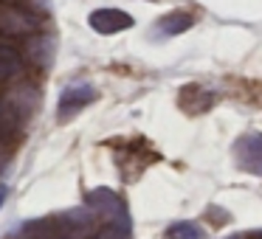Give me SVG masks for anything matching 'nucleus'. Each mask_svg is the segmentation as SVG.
Here are the masks:
<instances>
[{"mask_svg":"<svg viewBox=\"0 0 262 239\" xmlns=\"http://www.w3.org/2000/svg\"><path fill=\"white\" fill-rule=\"evenodd\" d=\"M93 99H96L93 85H88V82H74V85H68L62 90V96H59V115L68 118V115L79 113V110L88 107Z\"/></svg>","mask_w":262,"mask_h":239,"instance_id":"obj_6","label":"nucleus"},{"mask_svg":"<svg viewBox=\"0 0 262 239\" xmlns=\"http://www.w3.org/2000/svg\"><path fill=\"white\" fill-rule=\"evenodd\" d=\"M189 29H192V14L172 12L158 23V37H175V34H183V31H189Z\"/></svg>","mask_w":262,"mask_h":239,"instance_id":"obj_11","label":"nucleus"},{"mask_svg":"<svg viewBox=\"0 0 262 239\" xmlns=\"http://www.w3.org/2000/svg\"><path fill=\"white\" fill-rule=\"evenodd\" d=\"M166 239H203V231L194 222H178L166 231Z\"/></svg>","mask_w":262,"mask_h":239,"instance_id":"obj_12","label":"nucleus"},{"mask_svg":"<svg viewBox=\"0 0 262 239\" xmlns=\"http://www.w3.org/2000/svg\"><path fill=\"white\" fill-rule=\"evenodd\" d=\"M6 99L9 104L14 107V113L20 115V118H31V115L40 110V104H42V96H40V87L37 85H31V82H20V85H14V87H9L6 90Z\"/></svg>","mask_w":262,"mask_h":239,"instance_id":"obj_4","label":"nucleus"},{"mask_svg":"<svg viewBox=\"0 0 262 239\" xmlns=\"http://www.w3.org/2000/svg\"><path fill=\"white\" fill-rule=\"evenodd\" d=\"M254 239H262V233H254Z\"/></svg>","mask_w":262,"mask_h":239,"instance_id":"obj_15","label":"nucleus"},{"mask_svg":"<svg viewBox=\"0 0 262 239\" xmlns=\"http://www.w3.org/2000/svg\"><path fill=\"white\" fill-rule=\"evenodd\" d=\"M6 160H9V155H6V149L0 147V172L6 169Z\"/></svg>","mask_w":262,"mask_h":239,"instance_id":"obj_13","label":"nucleus"},{"mask_svg":"<svg viewBox=\"0 0 262 239\" xmlns=\"http://www.w3.org/2000/svg\"><path fill=\"white\" fill-rule=\"evenodd\" d=\"M37 17L29 9H20L14 3H0V34L3 37H34Z\"/></svg>","mask_w":262,"mask_h":239,"instance_id":"obj_3","label":"nucleus"},{"mask_svg":"<svg viewBox=\"0 0 262 239\" xmlns=\"http://www.w3.org/2000/svg\"><path fill=\"white\" fill-rule=\"evenodd\" d=\"M23 74V54L17 45L0 40V82H12Z\"/></svg>","mask_w":262,"mask_h":239,"instance_id":"obj_9","label":"nucleus"},{"mask_svg":"<svg viewBox=\"0 0 262 239\" xmlns=\"http://www.w3.org/2000/svg\"><path fill=\"white\" fill-rule=\"evenodd\" d=\"M6 194H9L6 188H0V205H3V200H6Z\"/></svg>","mask_w":262,"mask_h":239,"instance_id":"obj_14","label":"nucleus"},{"mask_svg":"<svg viewBox=\"0 0 262 239\" xmlns=\"http://www.w3.org/2000/svg\"><path fill=\"white\" fill-rule=\"evenodd\" d=\"M23 130V118L14 113V107L6 102V99H0V141H9L12 135Z\"/></svg>","mask_w":262,"mask_h":239,"instance_id":"obj_10","label":"nucleus"},{"mask_svg":"<svg viewBox=\"0 0 262 239\" xmlns=\"http://www.w3.org/2000/svg\"><path fill=\"white\" fill-rule=\"evenodd\" d=\"M93 228V214L88 208L79 211H65L57 217L26 222L20 228L17 239H85Z\"/></svg>","mask_w":262,"mask_h":239,"instance_id":"obj_1","label":"nucleus"},{"mask_svg":"<svg viewBox=\"0 0 262 239\" xmlns=\"http://www.w3.org/2000/svg\"><path fill=\"white\" fill-rule=\"evenodd\" d=\"M88 211L96 217L99 222H104V228H121L130 231V220H127V208L110 188H93L85 197Z\"/></svg>","mask_w":262,"mask_h":239,"instance_id":"obj_2","label":"nucleus"},{"mask_svg":"<svg viewBox=\"0 0 262 239\" xmlns=\"http://www.w3.org/2000/svg\"><path fill=\"white\" fill-rule=\"evenodd\" d=\"M88 23L99 34H119V31L133 29V17L127 12H121V9H99V12H93L88 17Z\"/></svg>","mask_w":262,"mask_h":239,"instance_id":"obj_7","label":"nucleus"},{"mask_svg":"<svg viewBox=\"0 0 262 239\" xmlns=\"http://www.w3.org/2000/svg\"><path fill=\"white\" fill-rule=\"evenodd\" d=\"M231 239H245V236H231Z\"/></svg>","mask_w":262,"mask_h":239,"instance_id":"obj_16","label":"nucleus"},{"mask_svg":"<svg viewBox=\"0 0 262 239\" xmlns=\"http://www.w3.org/2000/svg\"><path fill=\"white\" fill-rule=\"evenodd\" d=\"M234 155H237V163L245 172L262 177V132H251V135L239 138L234 144Z\"/></svg>","mask_w":262,"mask_h":239,"instance_id":"obj_5","label":"nucleus"},{"mask_svg":"<svg viewBox=\"0 0 262 239\" xmlns=\"http://www.w3.org/2000/svg\"><path fill=\"white\" fill-rule=\"evenodd\" d=\"M26 57L34 68L46 70L54 65V57H57V40L51 34H34L29 37V45H26Z\"/></svg>","mask_w":262,"mask_h":239,"instance_id":"obj_8","label":"nucleus"}]
</instances>
